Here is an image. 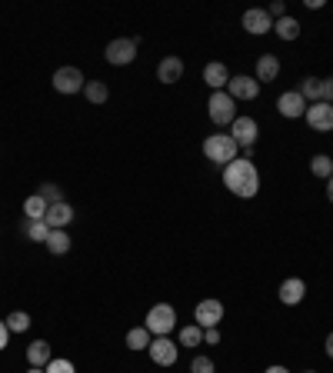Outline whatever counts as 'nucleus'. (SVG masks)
<instances>
[{"label": "nucleus", "mask_w": 333, "mask_h": 373, "mask_svg": "<svg viewBox=\"0 0 333 373\" xmlns=\"http://www.w3.org/2000/svg\"><path fill=\"white\" fill-rule=\"evenodd\" d=\"M7 344H10V330H7V323L0 320V350H7Z\"/></svg>", "instance_id": "c9c22d12"}, {"label": "nucleus", "mask_w": 333, "mask_h": 373, "mask_svg": "<svg viewBox=\"0 0 333 373\" xmlns=\"http://www.w3.org/2000/svg\"><path fill=\"white\" fill-rule=\"evenodd\" d=\"M150 337L153 333L147 330V327H134V330L127 333V346H130V350H147V346H150Z\"/></svg>", "instance_id": "a878e982"}, {"label": "nucleus", "mask_w": 333, "mask_h": 373, "mask_svg": "<svg viewBox=\"0 0 333 373\" xmlns=\"http://www.w3.org/2000/svg\"><path fill=\"white\" fill-rule=\"evenodd\" d=\"M223 320V304L220 300H200L194 310V323L197 327H204V330H210V327H220Z\"/></svg>", "instance_id": "9d476101"}, {"label": "nucleus", "mask_w": 333, "mask_h": 373, "mask_svg": "<svg viewBox=\"0 0 333 373\" xmlns=\"http://www.w3.org/2000/svg\"><path fill=\"white\" fill-rule=\"evenodd\" d=\"M230 137L236 140V147L250 150V147L257 143V137H260V127H257L253 117H236L234 124H230Z\"/></svg>", "instance_id": "6e6552de"}, {"label": "nucleus", "mask_w": 333, "mask_h": 373, "mask_svg": "<svg viewBox=\"0 0 333 373\" xmlns=\"http://www.w3.org/2000/svg\"><path fill=\"white\" fill-rule=\"evenodd\" d=\"M47 250L57 253V257H60V253H67V250H70V234H67V230H50V237H47Z\"/></svg>", "instance_id": "393cba45"}, {"label": "nucleus", "mask_w": 333, "mask_h": 373, "mask_svg": "<svg viewBox=\"0 0 333 373\" xmlns=\"http://www.w3.org/2000/svg\"><path fill=\"white\" fill-rule=\"evenodd\" d=\"M47 200H43L41 194H30L27 200H24V213H27V220H43L47 217Z\"/></svg>", "instance_id": "aec40b11"}, {"label": "nucleus", "mask_w": 333, "mask_h": 373, "mask_svg": "<svg viewBox=\"0 0 333 373\" xmlns=\"http://www.w3.org/2000/svg\"><path fill=\"white\" fill-rule=\"evenodd\" d=\"M43 370L47 373H77L73 370V363H70V360H50V363H47V367H43Z\"/></svg>", "instance_id": "7c9ffc66"}, {"label": "nucleus", "mask_w": 333, "mask_h": 373, "mask_svg": "<svg viewBox=\"0 0 333 373\" xmlns=\"http://www.w3.org/2000/svg\"><path fill=\"white\" fill-rule=\"evenodd\" d=\"M257 83L264 87V83H274L280 77V60L274 54H264V57H257Z\"/></svg>", "instance_id": "dca6fc26"}, {"label": "nucleus", "mask_w": 333, "mask_h": 373, "mask_svg": "<svg viewBox=\"0 0 333 373\" xmlns=\"http://www.w3.org/2000/svg\"><path fill=\"white\" fill-rule=\"evenodd\" d=\"M54 360V353H50V344L47 340H34V344L27 346V363L30 367H47Z\"/></svg>", "instance_id": "6ab92c4d"}, {"label": "nucleus", "mask_w": 333, "mask_h": 373, "mask_svg": "<svg viewBox=\"0 0 333 373\" xmlns=\"http://www.w3.org/2000/svg\"><path fill=\"white\" fill-rule=\"evenodd\" d=\"M267 14H270V20H280V17H287V3H283V0H274V3L267 7Z\"/></svg>", "instance_id": "473e14b6"}, {"label": "nucleus", "mask_w": 333, "mask_h": 373, "mask_svg": "<svg viewBox=\"0 0 333 373\" xmlns=\"http://www.w3.org/2000/svg\"><path fill=\"white\" fill-rule=\"evenodd\" d=\"M204 344V327H197V323H190V327H183L180 330V346H200Z\"/></svg>", "instance_id": "cd10ccee"}, {"label": "nucleus", "mask_w": 333, "mask_h": 373, "mask_svg": "<svg viewBox=\"0 0 333 373\" xmlns=\"http://www.w3.org/2000/svg\"><path fill=\"white\" fill-rule=\"evenodd\" d=\"M323 350H327V357L333 360V333H327V344H323Z\"/></svg>", "instance_id": "e433bc0d"}, {"label": "nucleus", "mask_w": 333, "mask_h": 373, "mask_svg": "<svg viewBox=\"0 0 333 373\" xmlns=\"http://www.w3.org/2000/svg\"><path fill=\"white\" fill-rule=\"evenodd\" d=\"M306 107H310V104L300 97V90H287V94H280V100H277V111L283 113L287 120H297V117H304Z\"/></svg>", "instance_id": "ddd939ff"}, {"label": "nucleus", "mask_w": 333, "mask_h": 373, "mask_svg": "<svg viewBox=\"0 0 333 373\" xmlns=\"http://www.w3.org/2000/svg\"><path fill=\"white\" fill-rule=\"evenodd\" d=\"M320 90H323V80H320V77H304V83H300V97H304L306 104H317Z\"/></svg>", "instance_id": "b1692460"}, {"label": "nucleus", "mask_w": 333, "mask_h": 373, "mask_svg": "<svg viewBox=\"0 0 333 373\" xmlns=\"http://www.w3.org/2000/svg\"><path fill=\"white\" fill-rule=\"evenodd\" d=\"M304 373H317V370H304Z\"/></svg>", "instance_id": "a19ab883"}, {"label": "nucleus", "mask_w": 333, "mask_h": 373, "mask_svg": "<svg viewBox=\"0 0 333 373\" xmlns=\"http://www.w3.org/2000/svg\"><path fill=\"white\" fill-rule=\"evenodd\" d=\"M27 237L34 240V244H47V237H50V227H47V220H30L27 223Z\"/></svg>", "instance_id": "c85d7f7f"}, {"label": "nucleus", "mask_w": 333, "mask_h": 373, "mask_svg": "<svg viewBox=\"0 0 333 373\" xmlns=\"http://www.w3.org/2000/svg\"><path fill=\"white\" fill-rule=\"evenodd\" d=\"M327 200H330V204H333V177L327 180Z\"/></svg>", "instance_id": "58836bf2"}, {"label": "nucleus", "mask_w": 333, "mask_h": 373, "mask_svg": "<svg viewBox=\"0 0 333 373\" xmlns=\"http://www.w3.org/2000/svg\"><path fill=\"white\" fill-rule=\"evenodd\" d=\"M207 113H210V120L217 127H227V124H234L236 117V100L227 94V90H213L210 94V100H207Z\"/></svg>", "instance_id": "7ed1b4c3"}, {"label": "nucleus", "mask_w": 333, "mask_h": 373, "mask_svg": "<svg viewBox=\"0 0 333 373\" xmlns=\"http://www.w3.org/2000/svg\"><path fill=\"white\" fill-rule=\"evenodd\" d=\"M153 337H170V330L177 327V310L170 304H157L150 307V314H147V323H143Z\"/></svg>", "instance_id": "20e7f679"}, {"label": "nucleus", "mask_w": 333, "mask_h": 373, "mask_svg": "<svg viewBox=\"0 0 333 373\" xmlns=\"http://www.w3.org/2000/svg\"><path fill=\"white\" fill-rule=\"evenodd\" d=\"M204 344H210V346L220 344V327H210V330H204Z\"/></svg>", "instance_id": "f704fd0d"}, {"label": "nucleus", "mask_w": 333, "mask_h": 373, "mask_svg": "<svg viewBox=\"0 0 333 373\" xmlns=\"http://www.w3.org/2000/svg\"><path fill=\"white\" fill-rule=\"evenodd\" d=\"M320 100H323V104H333V77H327V80H323V90H320Z\"/></svg>", "instance_id": "72a5a7b5"}, {"label": "nucleus", "mask_w": 333, "mask_h": 373, "mask_svg": "<svg viewBox=\"0 0 333 373\" xmlns=\"http://www.w3.org/2000/svg\"><path fill=\"white\" fill-rule=\"evenodd\" d=\"M274 30H277L280 41H297V37H300V24H297L293 17H280V20H274Z\"/></svg>", "instance_id": "412c9836"}, {"label": "nucleus", "mask_w": 333, "mask_h": 373, "mask_svg": "<svg viewBox=\"0 0 333 373\" xmlns=\"http://www.w3.org/2000/svg\"><path fill=\"white\" fill-rule=\"evenodd\" d=\"M243 30L253 34V37H264V34L274 30V20H270V14H267L264 7H250L247 14H243Z\"/></svg>", "instance_id": "f8f14e48"}, {"label": "nucleus", "mask_w": 333, "mask_h": 373, "mask_svg": "<svg viewBox=\"0 0 333 373\" xmlns=\"http://www.w3.org/2000/svg\"><path fill=\"white\" fill-rule=\"evenodd\" d=\"M3 323H7V330H10V333H27L30 330V317L24 314V310L7 314V320H3Z\"/></svg>", "instance_id": "bb28decb"}, {"label": "nucleus", "mask_w": 333, "mask_h": 373, "mask_svg": "<svg viewBox=\"0 0 333 373\" xmlns=\"http://www.w3.org/2000/svg\"><path fill=\"white\" fill-rule=\"evenodd\" d=\"M104 57H107V64H113V67H127V64L137 60V41L134 37H117V41L107 43Z\"/></svg>", "instance_id": "39448f33"}, {"label": "nucleus", "mask_w": 333, "mask_h": 373, "mask_svg": "<svg viewBox=\"0 0 333 373\" xmlns=\"http://www.w3.org/2000/svg\"><path fill=\"white\" fill-rule=\"evenodd\" d=\"M306 124L313 127L317 134H330L333 130V104H323V100H317V104H310L306 107Z\"/></svg>", "instance_id": "1a4fd4ad"}, {"label": "nucleus", "mask_w": 333, "mask_h": 373, "mask_svg": "<svg viewBox=\"0 0 333 373\" xmlns=\"http://www.w3.org/2000/svg\"><path fill=\"white\" fill-rule=\"evenodd\" d=\"M204 80H207L210 90H227V83H230V70L223 60H210L207 67H204Z\"/></svg>", "instance_id": "2eb2a0df"}, {"label": "nucleus", "mask_w": 333, "mask_h": 373, "mask_svg": "<svg viewBox=\"0 0 333 373\" xmlns=\"http://www.w3.org/2000/svg\"><path fill=\"white\" fill-rule=\"evenodd\" d=\"M304 297H306V283L300 276H290V280L280 283V304L297 307V304H304Z\"/></svg>", "instance_id": "4468645a"}, {"label": "nucleus", "mask_w": 333, "mask_h": 373, "mask_svg": "<svg viewBox=\"0 0 333 373\" xmlns=\"http://www.w3.org/2000/svg\"><path fill=\"white\" fill-rule=\"evenodd\" d=\"M223 187L234 197L250 200V197L260 194V174H257V167L250 164L247 157H236L234 164L223 167Z\"/></svg>", "instance_id": "f257e3e1"}, {"label": "nucleus", "mask_w": 333, "mask_h": 373, "mask_svg": "<svg viewBox=\"0 0 333 373\" xmlns=\"http://www.w3.org/2000/svg\"><path fill=\"white\" fill-rule=\"evenodd\" d=\"M27 373H47V370H43V367H30Z\"/></svg>", "instance_id": "ea45409f"}, {"label": "nucleus", "mask_w": 333, "mask_h": 373, "mask_svg": "<svg viewBox=\"0 0 333 373\" xmlns=\"http://www.w3.org/2000/svg\"><path fill=\"white\" fill-rule=\"evenodd\" d=\"M43 220H47L50 230H67V223L73 220V207H70L67 200H64V204H54V207H47V217H43Z\"/></svg>", "instance_id": "f3484780"}, {"label": "nucleus", "mask_w": 333, "mask_h": 373, "mask_svg": "<svg viewBox=\"0 0 333 373\" xmlns=\"http://www.w3.org/2000/svg\"><path fill=\"white\" fill-rule=\"evenodd\" d=\"M264 373H290V370H287V367H280V363H274V367H267Z\"/></svg>", "instance_id": "4c0bfd02"}, {"label": "nucleus", "mask_w": 333, "mask_h": 373, "mask_svg": "<svg viewBox=\"0 0 333 373\" xmlns=\"http://www.w3.org/2000/svg\"><path fill=\"white\" fill-rule=\"evenodd\" d=\"M183 77V60L180 57H164L157 64V80L160 83H177Z\"/></svg>", "instance_id": "a211bd4d"}, {"label": "nucleus", "mask_w": 333, "mask_h": 373, "mask_svg": "<svg viewBox=\"0 0 333 373\" xmlns=\"http://www.w3.org/2000/svg\"><path fill=\"white\" fill-rule=\"evenodd\" d=\"M147 353H150V360L157 367H173L177 357H180V344H173L170 337H157V340H150Z\"/></svg>", "instance_id": "423d86ee"}, {"label": "nucleus", "mask_w": 333, "mask_h": 373, "mask_svg": "<svg viewBox=\"0 0 333 373\" xmlns=\"http://www.w3.org/2000/svg\"><path fill=\"white\" fill-rule=\"evenodd\" d=\"M83 87H87V77H83L77 67H60L54 73L57 94H83Z\"/></svg>", "instance_id": "0eeeda50"}, {"label": "nucleus", "mask_w": 333, "mask_h": 373, "mask_svg": "<svg viewBox=\"0 0 333 373\" xmlns=\"http://www.w3.org/2000/svg\"><path fill=\"white\" fill-rule=\"evenodd\" d=\"M37 194H41L50 207H54V204H64V187H57V183H41V190H37Z\"/></svg>", "instance_id": "c756f323"}, {"label": "nucleus", "mask_w": 333, "mask_h": 373, "mask_svg": "<svg viewBox=\"0 0 333 373\" xmlns=\"http://www.w3.org/2000/svg\"><path fill=\"white\" fill-rule=\"evenodd\" d=\"M310 174L320 180H330L333 177V157H327V153H317L313 160H310Z\"/></svg>", "instance_id": "5701e85b"}, {"label": "nucleus", "mask_w": 333, "mask_h": 373, "mask_svg": "<svg viewBox=\"0 0 333 373\" xmlns=\"http://www.w3.org/2000/svg\"><path fill=\"white\" fill-rule=\"evenodd\" d=\"M190 373H213V360H210V357H194V360H190Z\"/></svg>", "instance_id": "2f4dec72"}, {"label": "nucleus", "mask_w": 333, "mask_h": 373, "mask_svg": "<svg viewBox=\"0 0 333 373\" xmlns=\"http://www.w3.org/2000/svg\"><path fill=\"white\" fill-rule=\"evenodd\" d=\"M227 94L234 100H257L260 97V83H257V77H230V83H227Z\"/></svg>", "instance_id": "9b49d317"}, {"label": "nucleus", "mask_w": 333, "mask_h": 373, "mask_svg": "<svg viewBox=\"0 0 333 373\" xmlns=\"http://www.w3.org/2000/svg\"><path fill=\"white\" fill-rule=\"evenodd\" d=\"M204 153H207V160H213L217 167H227L236 160L240 147H236V140L230 137V134H210V137L204 140Z\"/></svg>", "instance_id": "f03ea898"}, {"label": "nucleus", "mask_w": 333, "mask_h": 373, "mask_svg": "<svg viewBox=\"0 0 333 373\" xmlns=\"http://www.w3.org/2000/svg\"><path fill=\"white\" fill-rule=\"evenodd\" d=\"M83 97L90 100V104H107L111 90H107V83H104V80H87V87H83Z\"/></svg>", "instance_id": "4be33fe9"}]
</instances>
